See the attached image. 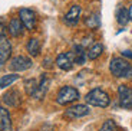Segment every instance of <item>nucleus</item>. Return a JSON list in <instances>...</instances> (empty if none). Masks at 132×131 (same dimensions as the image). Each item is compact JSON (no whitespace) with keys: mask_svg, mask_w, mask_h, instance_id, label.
Listing matches in <instances>:
<instances>
[{"mask_svg":"<svg viewBox=\"0 0 132 131\" xmlns=\"http://www.w3.org/2000/svg\"><path fill=\"white\" fill-rule=\"evenodd\" d=\"M73 56H75V63L78 65H83L86 61V52H85V48L82 45H76L73 46Z\"/></svg>","mask_w":132,"mask_h":131,"instance_id":"nucleus-17","label":"nucleus"},{"mask_svg":"<svg viewBox=\"0 0 132 131\" xmlns=\"http://www.w3.org/2000/svg\"><path fill=\"white\" fill-rule=\"evenodd\" d=\"M6 25H4L3 20H0V36H6Z\"/></svg>","mask_w":132,"mask_h":131,"instance_id":"nucleus-22","label":"nucleus"},{"mask_svg":"<svg viewBox=\"0 0 132 131\" xmlns=\"http://www.w3.org/2000/svg\"><path fill=\"white\" fill-rule=\"evenodd\" d=\"M109 71L115 78H132V63L119 56L111 59Z\"/></svg>","mask_w":132,"mask_h":131,"instance_id":"nucleus-1","label":"nucleus"},{"mask_svg":"<svg viewBox=\"0 0 132 131\" xmlns=\"http://www.w3.org/2000/svg\"><path fill=\"white\" fill-rule=\"evenodd\" d=\"M12 55V43L6 36H0V66L6 63Z\"/></svg>","mask_w":132,"mask_h":131,"instance_id":"nucleus-11","label":"nucleus"},{"mask_svg":"<svg viewBox=\"0 0 132 131\" xmlns=\"http://www.w3.org/2000/svg\"><path fill=\"white\" fill-rule=\"evenodd\" d=\"M85 25L89 29H98L99 25H101V19H99V14L93 13V14H89V16L85 19Z\"/></svg>","mask_w":132,"mask_h":131,"instance_id":"nucleus-19","label":"nucleus"},{"mask_svg":"<svg viewBox=\"0 0 132 131\" xmlns=\"http://www.w3.org/2000/svg\"><path fill=\"white\" fill-rule=\"evenodd\" d=\"M99 131H118V127H116L113 120H106L102 124V127H101Z\"/></svg>","mask_w":132,"mask_h":131,"instance_id":"nucleus-21","label":"nucleus"},{"mask_svg":"<svg viewBox=\"0 0 132 131\" xmlns=\"http://www.w3.org/2000/svg\"><path fill=\"white\" fill-rule=\"evenodd\" d=\"M2 101L7 105V107H12V108H17L22 104V95L17 89H9L7 92H4L3 97H2Z\"/></svg>","mask_w":132,"mask_h":131,"instance_id":"nucleus-10","label":"nucleus"},{"mask_svg":"<svg viewBox=\"0 0 132 131\" xmlns=\"http://www.w3.org/2000/svg\"><path fill=\"white\" fill-rule=\"evenodd\" d=\"M32 65H33V62L30 58L19 55V56L12 58V61L9 63V68H10V71H14V72H23V71H27V69L32 68Z\"/></svg>","mask_w":132,"mask_h":131,"instance_id":"nucleus-4","label":"nucleus"},{"mask_svg":"<svg viewBox=\"0 0 132 131\" xmlns=\"http://www.w3.org/2000/svg\"><path fill=\"white\" fill-rule=\"evenodd\" d=\"M19 19L23 23L24 29L35 30L36 27V13L30 9H20L19 10Z\"/></svg>","mask_w":132,"mask_h":131,"instance_id":"nucleus-6","label":"nucleus"},{"mask_svg":"<svg viewBox=\"0 0 132 131\" xmlns=\"http://www.w3.org/2000/svg\"><path fill=\"white\" fill-rule=\"evenodd\" d=\"M26 49L29 52L30 56H37L40 53V40L37 38H30L27 40V45H26Z\"/></svg>","mask_w":132,"mask_h":131,"instance_id":"nucleus-16","label":"nucleus"},{"mask_svg":"<svg viewBox=\"0 0 132 131\" xmlns=\"http://www.w3.org/2000/svg\"><path fill=\"white\" fill-rule=\"evenodd\" d=\"M49 85H50V79L47 78L46 75H42L39 79V85H37V89H36V92H35V95H33V98L42 99L43 97L46 95L47 89H49Z\"/></svg>","mask_w":132,"mask_h":131,"instance_id":"nucleus-12","label":"nucleus"},{"mask_svg":"<svg viewBox=\"0 0 132 131\" xmlns=\"http://www.w3.org/2000/svg\"><path fill=\"white\" fill-rule=\"evenodd\" d=\"M79 91L75 88V86H62V88L57 91L56 95V102L59 105H68V104H72V102L78 101L79 99Z\"/></svg>","mask_w":132,"mask_h":131,"instance_id":"nucleus-3","label":"nucleus"},{"mask_svg":"<svg viewBox=\"0 0 132 131\" xmlns=\"http://www.w3.org/2000/svg\"><path fill=\"white\" fill-rule=\"evenodd\" d=\"M90 110L86 104H76V105H72L69 108L65 111V117L69 118V120H78V118H82V117H86L89 115Z\"/></svg>","mask_w":132,"mask_h":131,"instance_id":"nucleus-5","label":"nucleus"},{"mask_svg":"<svg viewBox=\"0 0 132 131\" xmlns=\"http://www.w3.org/2000/svg\"><path fill=\"white\" fill-rule=\"evenodd\" d=\"M116 20H118L119 25H122V26H125L126 23L129 22V14H128V10L123 9V7H121V9H118V12H116Z\"/></svg>","mask_w":132,"mask_h":131,"instance_id":"nucleus-20","label":"nucleus"},{"mask_svg":"<svg viewBox=\"0 0 132 131\" xmlns=\"http://www.w3.org/2000/svg\"><path fill=\"white\" fill-rule=\"evenodd\" d=\"M103 52V46L102 43H92V45L86 49V58L90 59V61H95L99 56L102 55Z\"/></svg>","mask_w":132,"mask_h":131,"instance_id":"nucleus-15","label":"nucleus"},{"mask_svg":"<svg viewBox=\"0 0 132 131\" xmlns=\"http://www.w3.org/2000/svg\"><path fill=\"white\" fill-rule=\"evenodd\" d=\"M43 66H45V68H50V66H52V59L46 58L45 61H43Z\"/></svg>","mask_w":132,"mask_h":131,"instance_id":"nucleus-23","label":"nucleus"},{"mask_svg":"<svg viewBox=\"0 0 132 131\" xmlns=\"http://www.w3.org/2000/svg\"><path fill=\"white\" fill-rule=\"evenodd\" d=\"M13 125H12V118L6 108L0 107V131H12Z\"/></svg>","mask_w":132,"mask_h":131,"instance_id":"nucleus-13","label":"nucleus"},{"mask_svg":"<svg viewBox=\"0 0 132 131\" xmlns=\"http://www.w3.org/2000/svg\"><path fill=\"white\" fill-rule=\"evenodd\" d=\"M119 105L125 110H132V89L126 85H119L118 88Z\"/></svg>","mask_w":132,"mask_h":131,"instance_id":"nucleus-7","label":"nucleus"},{"mask_svg":"<svg viewBox=\"0 0 132 131\" xmlns=\"http://www.w3.org/2000/svg\"><path fill=\"white\" fill-rule=\"evenodd\" d=\"M128 14H129V20L132 22V4L129 6V9H128Z\"/></svg>","mask_w":132,"mask_h":131,"instance_id":"nucleus-25","label":"nucleus"},{"mask_svg":"<svg viewBox=\"0 0 132 131\" xmlns=\"http://www.w3.org/2000/svg\"><path fill=\"white\" fill-rule=\"evenodd\" d=\"M85 101H86V104H88V105L98 107V108H106V107L111 104L109 95L106 94L103 89H101V88L90 89V91L85 95Z\"/></svg>","mask_w":132,"mask_h":131,"instance_id":"nucleus-2","label":"nucleus"},{"mask_svg":"<svg viewBox=\"0 0 132 131\" xmlns=\"http://www.w3.org/2000/svg\"><path fill=\"white\" fill-rule=\"evenodd\" d=\"M122 56H125V58H128V59H132V52L131 50H123Z\"/></svg>","mask_w":132,"mask_h":131,"instance_id":"nucleus-24","label":"nucleus"},{"mask_svg":"<svg viewBox=\"0 0 132 131\" xmlns=\"http://www.w3.org/2000/svg\"><path fill=\"white\" fill-rule=\"evenodd\" d=\"M23 27H24L23 23L20 22L19 17H14V19L10 20L9 26H7V30H9L10 36L19 38V36H22V33H23Z\"/></svg>","mask_w":132,"mask_h":131,"instance_id":"nucleus-14","label":"nucleus"},{"mask_svg":"<svg viewBox=\"0 0 132 131\" xmlns=\"http://www.w3.org/2000/svg\"><path fill=\"white\" fill-rule=\"evenodd\" d=\"M55 63L57 65V68H60L62 71H70L75 65V56L73 52H63L60 55H57Z\"/></svg>","mask_w":132,"mask_h":131,"instance_id":"nucleus-9","label":"nucleus"},{"mask_svg":"<svg viewBox=\"0 0 132 131\" xmlns=\"http://www.w3.org/2000/svg\"><path fill=\"white\" fill-rule=\"evenodd\" d=\"M19 78L20 76L17 75V74H7V75H3L0 78V88L4 89V88H7V86L13 85Z\"/></svg>","mask_w":132,"mask_h":131,"instance_id":"nucleus-18","label":"nucleus"},{"mask_svg":"<svg viewBox=\"0 0 132 131\" xmlns=\"http://www.w3.org/2000/svg\"><path fill=\"white\" fill-rule=\"evenodd\" d=\"M80 14H82V7L79 4H72L70 9L63 16V22L68 26H76L78 22H79V19H80Z\"/></svg>","mask_w":132,"mask_h":131,"instance_id":"nucleus-8","label":"nucleus"}]
</instances>
